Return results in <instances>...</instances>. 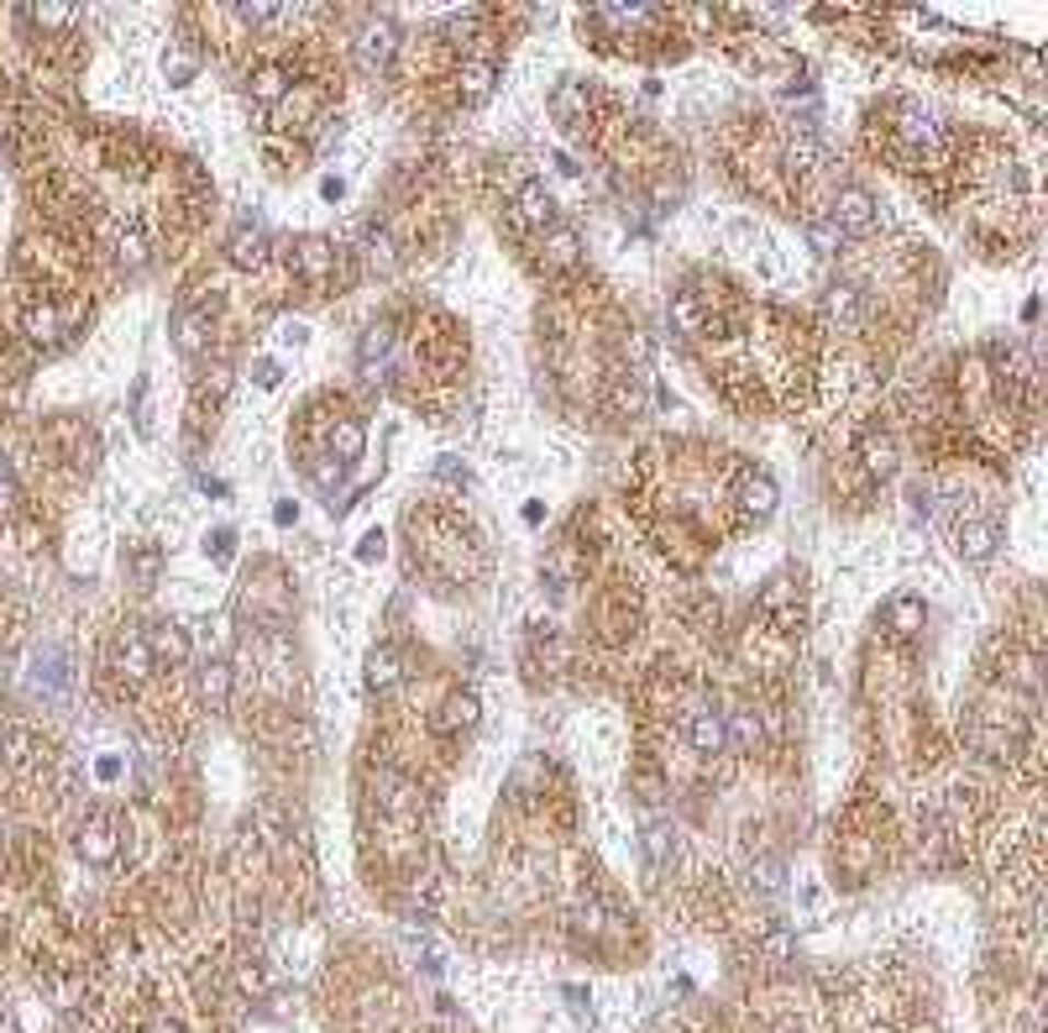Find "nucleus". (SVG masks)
I'll return each instance as SVG.
<instances>
[{"label": "nucleus", "instance_id": "f257e3e1", "mask_svg": "<svg viewBox=\"0 0 1048 1033\" xmlns=\"http://www.w3.org/2000/svg\"><path fill=\"white\" fill-rule=\"evenodd\" d=\"M682 729H687V746L692 750H724L729 746V719L708 693H692L682 703Z\"/></svg>", "mask_w": 1048, "mask_h": 1033}, {"label": "nucleus", "instance_id": "f03ea898", "mask_svg": "<svg viewBox=\"0 0 1048 1033\" xmlns=\"http://www.w3.org/2000/svg\"><path fill=\"white\" fill-rule=\"evenodd\" d=\"M897 143H902V152L938 158V152H944V126H938V116H933L929 105H912V100H907L902 111H897Z\"/></svg>", "mask_w": 1048, "mask_h": 1033}, {"label": "nucleus", "instance_id": "7ed1b4c3", "mask_svg": "<svg viewBox=\"0 0 1048 1033\" xmlns=\"http://www.w3.org/2000/svg\"><path fill=\"white\" fill-rule=\"evenodd\" d=\"M373 808H378L383 818H394V824H405V818L420 814V787L409 782L405 771L378 767L373 771Z\"/></svg>", "mask_w": 1048, "mask_h": 1033}, {"label": "nucleus", "instance_id": "20e7f679", "mask_svg": "<svg viewBox=\"0 0 1048 1033\" xmlns=\"http://www.w3.org/2000/svg\"><path fill=\"white\" fill-rule=\"evenodd\" d=\"M829 226H834L839 237H865V231L876 226V200H870V190H859V184L834 190V200H829Z\"/></svg>", "mask_w": 1048, "mask_h": 1033}, {"label": "nucleus", "instance_id": "39448f33", "mask_svg": "<svg viewBox=\"0 0 1048 1033\" xmlns=\"http://www.w3.org/2000/svg\"><path fill=\"white\" fill-rule=\"evenodd\" d=\"M394 53H399V26L388 22V16H373V22H362L357 32V64L362 69H388L394 64Z\"/></svg>", "mask_w": 1048, "mask_h": 1033}, {"label": "nucleus", "instance_id": "423d86ee", "mask_svg": "<svg viewBox=\"0 0 1048 1033\" xmlns=\"http://www.w3.org/2000/svg\"><path fill=\"white\" fill-rule=\"evenodd\" d=\"M79 855L90 865H116V855H121V824L111 814H95L84 829H79Z\"/></svg>", "mask_w": 1048, "mask_h": 1033}, {"label": "nucleus", "instance_id": "0eeeda50", "mask_svg": "<svg viewBox=\"0 0 1048 1033\" xmlns=\"http://www.w3.org/2000/svg\"><path fill=\"white\" fill-rule=\"evenodd\" d=\"M509 220L514 226H529V231H546L550 220H556V200H550V190L546 184H520L514 190V200H509Z\"/></svg>", "mask_w": 1048, "mask_h": 1033}, {"label": "nucleus", "instance_id": "6e6552de", "mask_svg": "<svg viewBox=\"0 0 1048 1033\" xmlns=\"http://www.w3.org/2000/svg\"><path fill=\"white\" fill-rule=\"evenodd\" d=\"M111 667H116L126 682H143L152 672V650H147V635L143 629H121L111 640Z\"/></svg>", "mask_w": 1048, "mask_h": 1033}, {"label": "nucleus", "instance_id": "1a4fd4ad", "mask_svg": "<svg viewBox=\"0 0 1048 1033\" xmlns=\"http://www.w3.org/2000/svg\"><path fill=\"white\" fill-rule=\"evenodd\" d=\"M0 761L11 771H26L43 761V740L32 735V729H22V724H11V729H0Z\"/></svg>", "mask_w": 1048, "mask_h": 1033}, {"label": "nucleus", "instance_id": "9d476101", "mask_svg": "<svg viewBox=\"0 0 1048 1033\" xmlns=\"http://www.w3.org/2000/svg\"><path fill=\"white\" fill-rule=\"evenodd\" d=\"M294 268L305 279H331L335 273V247L326 237H299L294 241Z\"/></svg>", "mask_w": 1048, "mask_h": 1033}, {"label": "nucleus", "instance_id": "9b49d317", "mask_svg": "<svg viewBox=\"0 0 1048 1033\" xmlns=\"http://www.w3.org/2000/svg\"><path fill=\"white\" fill-rule=\"evenodd\" d=\"M493 84H499V64H493V58H467L462 73H456V90H462L467 105L488 100V95H493Z\"/></svg>", "mask_w": 1048, "mask_h": 1033}, {"label": "nucleus", "instance_id": "f8f14e48", "mask_svg": "<svg viewBox=\"0 0 1048 1033\" xmlns=\"http://www.w3.org/2000/svg\"><path fill=\"white\" fill-rule=\"evenodd\" d=\"M996 525L991 520H959L954 525V546H959V556H970V561H986V556L996 552Z\"/></svg>", "mask_w": 1048, "mask_h": 1033}, {"label": "nucleus", "instance_id": "ddd939ff", "mask_svg": "<svg viewBox=\"0 0 1048 1033\" xmlns=\"http://www.w3.org/2000/svg\"><path fill=\"white\" fill-rule=\"evenodd\" d=\"M147 650H152V661H184L190 656V629L184 625H168V620H158V625H147Z\"/></svg>", "mask_w": 1048, "mask_h": 1033}, {"label": "nucleus", "instance_id": "4468645a", "mask_svg": "<svg viewBox=\"0 0 1048 1033\" xmlns=\"http://www.w3.org/2000/svg\"><path fill=\"white\" fill-rule=\"evenodd\" d=\"M640 850L650 865H671V855H676V829H671V818H645L640 824Z\"/></svg>", "mask_w": 1048, "mask_h": 1033}, {"label": "nucleus", "instance_id": "2eb2a0df", "mask_svg": "<svg viewBox=\"0 0 1048 1033\" xmlns=\"http://www.w3.org/2000/svg\"><path fill=\"white\" fill-rule=\"evenodd\" d=\"M173 347H179L184 357H200V352L210 347V320L200 310H179L173 315Z\"/></svg>", "mask_w": 1048, "mask_h": 1033}, {"label": "nucleus", "instance_id": "dca6fc26", "mask_svg": "<svg viewBox=\"0 0 1048 1033\" xmlns=\"http://www.w3.org/2000/svg\"><path fill=\"white\" fill-rule=\"evenodd\" d=\"M823 310H829L834 326H859V320H865V294H859L855 284H834L823 294Z\"/></svg>", "mask_w": 1048, "mask_h": 1033}, {"label": "nucleus", "instance_id": "f3484780", "mask_svg": "<svg viewBox=\"0 0 1048 1033\" xmlns=\"http://www.w3.org/2000/svg\"><path fill=\"white\" fill-rule=\"evenodd\" d=\"M288 90H294V69H284V64H262L252 73V100H262V105H284Z\"/></svg>", "mask_w": 1048, "mask_h": 1033}, {"label": "nucleus", "instance_id": "a211bd4d", "mask_svg": "<svg viewBox=\"0 0 1048 1033\" xmlns=\"http://www.w3.org/2000/svg\"><path fill=\"white\" fill-rule=\"evenodd\" d=\"M388 357H394V331H388V326H373V331L362 337V373H367V378H383V373H388Z\"/></svg>", "mask_w": 1048, "mask_h": 1033}, {"label": "nucleus", "instance_id": "6ab92c4d", "mask_svg": "<svg viewBox=\"0 0 1048 1033\" xmlns=\"http://www.w3.org/2000/svg\"><path fill=\"white\" fill-rule=\"evenodd\" d=\"M262 252H267V237H262L258 226H237L231 241H226V258H231L237 268H258Z\"/></svg>", "mask_w": 1048, "mask_h": 1033}, {"label": "nucleus", "instance_id": "aec40b11", "mask_svg": "<svg viewBox=\"0 0 1048 1033\" xmlns=\"http://www.w3.org/2000/svg\"><path fill=\"white\" fill-rule=\"evenodd\" d=\"M64 331H69V310H58V305H37V310L26 315V337L43 341V347H53Z\"/></svg>", "mask_w": 1048, "mask_h": 1033}, {"label": "nucleus", "instance_id": "412c9836", "mask_svg": "<svg viewBox=\"0 0 1048 1033\" xmlns=\"http://www.w3.org/2000/svg\"><path fill=\"white\" fill-rule=\"evenodd\" d=\"M859 452H865V467H870V478H891V473H897V441H891L886 431H870Z\"/></svg>", "mask_w": 1048, "mask_h": 1033}, {"label": "nucleus", "instance_id": "4be33fe9", "mask_svg": "<svg viewBox=\"0 0 1048 1033\" xmlns=\"http://www.w3.org/2000/svg\"><path fill=\"white\" fill-rule=\"evenodd\" d=\"M739 504L750 509V514H771V509H776V483L765 478V473H744V478H739Z\"/></svg>", "mask_w": 1048, "mask_h": 1033}, {"label": "nucleus", "instance_id": "5701e85b", "mask_svg": "<svg viewBox=\"0 0 1048 1033\" xmlns=\"http://www.w3.org/2000/svg\"><path fill=\"white\" fill-rule=\"evenodd\" d=\"M729 719V740H739V746H761L765 740V719L755 703H739L734 714H724Z\"/></svg>", "mask_w": 1048, "mask_h": 1033}, {"label": "nucleus", "instance_id": "b1692460", "mask_svg": "<svg viewBox=\"0 0 1048 1033\" xmlns=\"http://www.w3.org/2000/svg\"><path fill=\"white\" fill-rule=\"evenodd\" d=\"M399 677H405V667H399V650H373V656H367V688H373V693L399 688Z\"/></svg>", "mask_w": 1048, "mask_h": 1033}, {"label": "nucleus", "instance_id": "393cba45", "mask_svg": "<svg viewBox=\"0 0 1048 1033\" xmlns=\"http://www.w3.org/2000/svg\"><path fill=\"white\" fill-rule=\"evenodd\" d=\"M818 163H823V143H818L812 132H802V137H791V143H786V169H791V173H812Z\"/></svg>", "mask_w": 1048, "mask_h": 1033}, {"label": "nucleus", "instance_id": "a878e982", "mask_svg": "<svg viewBox=\"0 0 1048 1033\" xmlns=\"http://www.w3.org/2000/svg\"><path fill=\"white\" fill-rule=\"evenodd\" d=\"M200 693H205V703H226V697H231V667H226L220 656L200 667Z\"/></svg>", "mask_w": 1048, "mask_h": 1033}, {"label": "nucleus", "instance_id": "bb28decb", "mask_svg": "<svg viewBox=\"0 0 1048 1033\" xmlns=\"http://www.w3.org/2000/svg\"><path fill=\"white\" fill-rule=\"evenodd\" d=\"M467 724H477V697L452 693L446 697V714H441V729H467Z\"/></svg>", "mask_w": 1048, "mask_h": 1033}, {"label": "nucleus", "instance_id": "cd10ccee", "mask_svg": "<svg viewBox=\"0 0 1048 1033\" xmlns=\"http://www.w3.org/2000/svg\"><path fill=\"white\" fill-rule=\"evenodd\" d=\"M572 929L577 934H608V908L603 903H577L572 908Z\"/></svg>", "mask_w": 1048, "mask_h": 1033}, {"label": "nucleus", "instance_id": "c85d7f7f", "mask_svg": "<svg viewBox=\"0 0 1048 1033\" xmlns=\"http://www.w3.org/2000/svg\"><path fill=\"white\" fill-rule=\"evenodd\" d=\"M671 320H676V331H687V337L703 326V305H697V294H692V288H682V294L671 299Z\"/></svg>", "mask_w": 1048, "mask_h": 1033}, {"label": "nucleus", "instance_id": "c756f323", "mask_svg": "<svg viewBox=\"0 0 1048 1033\" xmlns=\"http://www.w3.org/2000/svg\"><path fill=\"white\" fill-rule=\"evenodd\" d=\"M886 625L897 629V635H918V629H923V603H918V599H897V603H891V620H886Z\"/></svg>", "mask_w": 1048, "mask_h": 1033}, {"label": "nucleus", "instance_id": "7c9ffc66", "mask_svg": "<svg viewBox=\"0 0 1048 1033\" xmlns=\"http://www.w3.org/2000/svg\"><path fill=\"white\" fill-rule=\"evenodd\" d=\"M362 252H367V263L383 268V273L394 268V241H388V231H378V226H373V231H362Z\"/></svg>", "mask_w": 1048, "mask_h": 1033}, {"label": "nucleus", "instance_id": "2f4dec72", "mask_svg": "<svg viewBox=\"0 0 1048 1033\" xmlns=\"http://www.w3.org/2000/svg\"><path fill=\"white\" fill-rule=\"evenodd\" d=\"M750 882H755L761 892H782V882H786L782 861H776V855H761V861L750 865Z\"/></svg>", "mask_w": 1048, "mask_h": 1033}, {"label": "nucleus", "instance_id": "473e14b6", "mask_svg": "<svg viewBox=\"0 0 1048 1033\" xmlns=\"http://www.w3.org/2000/svg\"><path fill=\"white\" fill-rule=\"evenodd\" d=\"M147 252H152V247H147L143 231H126V237L116 241V258H121L126 268H143V263H147Z\"/></svg>", "mask_w": 1048, "mask_h": 1033}, {"label": "nucleus", "instance_id": "72a5a7b5", "mask_svg": "<svg viewBox=\"0 0 1048 1033\" xmlns=\"http://www.w3.org/2000/svg\"><path fill=\"white\" fill-rule=\"evenodd\" d=\"M163 73H168V84H190V79H194V58L184 48L163 53Z\"/></svg>", "mask_w": 1048, "mask_h": 1033}, {"label": "nucleus", "instance_id": "f704fd0d", "mask_svg": "<svg viewBox=\"0 0 1048 1033\" xmlns=\"http://www.w3.org/2000/svg\"><path fill=\"white\" fill-rule=\"evenodd\" d=\"M335 446H341V462H352L362 452V425L357 420H341L335 425Z\"/></svg>", "mask_w": 1048, "mask_h": 1033}, {"label": "nucleus", "instance_id": "c9c22d12", "mask_svg": "<svg viewBox=\"0 0 1048 1033\" xmlns=\"http://www.w3.org/2000/svg\"><path fill=\"white\" fill-rule=\"evenodd\" d=\"M550 263H577V237L561 226V231H550Z\"/></svg>", "mask_w": 1048, "mask_h": 1033}, {"label": "nucleus", "instance_id": "e433bc0d", "mask_svg": "<svg viewBox=\"0 0 1048 1033\" xmlns=\"http://www.w3.org/2000/svg\"><path fill=\"white\" fill-rule=\"evenodd\" d=\"M765 955H771V961H786V955H791V934H786V929H771V934H765Z\"/></svg>", "mask_w": 1048, "mask_h": 1033}, {"label": "nucleus", "instance_id": "4c0bfd02", "mask_svg": "<svg viewBox=\"0 0 1048 1033\" xmlns=\"http://www.w3.org/2000/svg\"><path fill=\"white\" fill-rule=\"evenodd\" d=\"M32 22H73V5H32Z\"/></svg>", "mask_w": 1048, "mask_h": 1033}, {"label": "nucleus", "instance_id": "58836bf2", "mask_svg": "<svg viewBox=\"0 0 1048 1033\" xmlns=\"http://www.w3.org/2000/svg\"><path fill=\"white\" fill-rule=\"evenodd\" d=\"M241 22H273L278 16V5H237Z\"/></svg>", "mask_w": 1048, "mask_h": 1033}, {"label": "nucleus", "instance_id": "ea45409f", "mask_svg": "<svg viewBox=\"0 0 1048 1033\" xmlns=\"http://www.w3.org/2000/svg\"><path fill=\"white\" fill-rule=\"evenodd\" d=\"M812 247H818V252H834L839 231H834V226H812Z\"/></svg>", "mask_w": 1048, "mask_h": 1033}, {"label": "nucleus", "instance_id": "a19ab883", "mask_svg": "<svg viewBox=\"0 0 1048 1033\" xmlns=\"http://www.w3.org/2000/svg\"><path fill=\"white\" fill-rule=\"evenodd\" d=\"M147 1033H184V1029H179L173 1018H152V1023H147Z\"/></svg>", "mask_w": 1048, "mask_h": 1033}, {"label": "nucleus", "instance_id": "79ce46f5", "mask_svg": "<svg viewBox=\"0 0 1048 1033\" xmlns=\"http://www.w3.org/2000/svg\"><path fill=\"white\" fill-rule=\"evenodd\" d=\"M258 384H262V388L278 384V367H273V362H262V367H258Z\"/></svg>", "mask_w": 1048, "mask_h": 1033}, {"label": "nucleus", "instance_id": "37998d69", "mask_svg": "<svg viewBox=\"0 0 1048 1033\" xmlns=\"http://www.w3.org/2000/svg\"><path fill=\"white\" fill-rule=\"evenodd\" d=\"M0 1033H16V1023H11V1018H5V1012H0Z\"/></svg>", "mask_w": 1048, "mask_h": 1033}]
</instances>
